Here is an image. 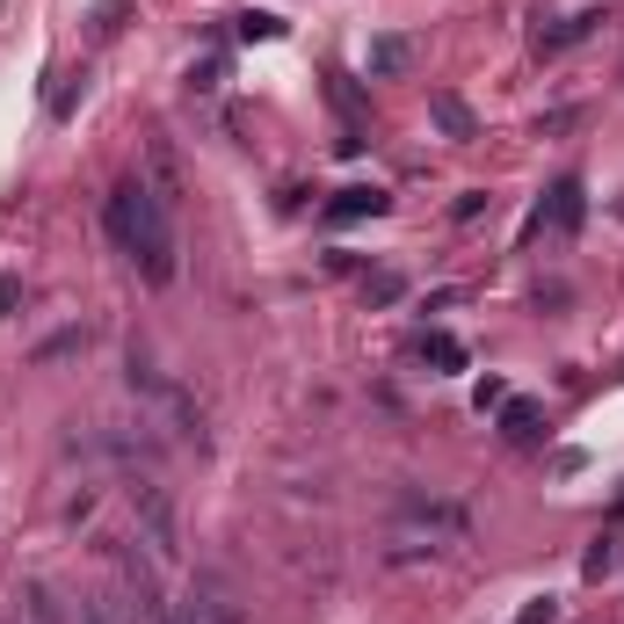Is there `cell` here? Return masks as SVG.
Instances as JSON below:
<instances>
[{
    "label": "cell",
    "instance_id": "1",
    "mask_svg": "<svg viewBox=\"0 0 624 624\" xmlns=\"http://www.w3.org/2000/svg\"><path fill=\"white\" fill-rule=\"evenodd\" d=\"M103 226H109V240H117L123 255L139 261L146 283H174V218L153 196V182H139V174L117 182L109 204H103Z\"/></svg>",
    "mask_w": 624,
    "mask_h": 624
},
{
    "label": "cell",
    "instance_id": "2",
    "mask_svg": "<svg viewBox=\"0 0 624 624\" xmlns=\"http://www.w3.org/2000/svg\"><path fill=\"white\" fill-rule=\"evenodd\" d=\"M131 516H139V530H146V545H153V559H174V552H182L174 508H168V494H160L153 480H139V486H131Z\"/></svg>",
    "mask_w": 624,
    "mask_h": 624
},
{
    "label": "cell",
    "instance_id": "3",
    "mask_svg": "<svg viewBox=\"0 0 624 624\" xmlns=\"http://www.w3.org/2000/svg\"><path fill=\"white\" fill-rule=\"evenodd\" d=\"M174 624H247V610H240V595H233L218 573H196L190 595H182V617H174Z\"/></svg>",
    "mask_w": 624,
    "mask_h": 624
},
{
    "label": "cell",
    "instance_id": "4",
    "mask_svg": "<svg viewBox=\"0 0 624 624\" xmlns=\"http://www.w3.org/2000/svg\"><path fill=\"white\" fill-rule=\"evenodd\" d=\"M581 218H589V190H581V182H552V196H545V211H538V226H552L559 240H567V233H581Z\"/></svg>",
    "mask_w": 624,
    "mask_h": 624
},
{
    "label": "cell",
    "instance_id": "5",
    "mask_svg": "<svg viewBox=\"0 0 624 624\" xmlns=\"http://www.w3.org/2000/svg\"><path fill=\"white\" fill-rule=\"evenodd\" d=\"M429 117L443 123V131H451V139H480V123H472V109L458 103L451 87H435V95H429Z\"/></svg>",
    "mask_w": 624,
    "mask_h": 624
},
{
    "label": "cell",
    "instance_id": "6",
    "mask_svg": "<svg viewBox=\"0 0 624 624\" xmlns=\"http://www.w3.org/2000/svg\"><path fill=\"white\" fill-rule=\"evenodd\" d=\"M378 211H385V190H342L327 204V218H334V226H348V218H378Z\"/></svg>",
    "mask_w": 624,
    "mask_h": 624
},
{
    "label": "cell",
    "instance_id": "7",
    "mask_svg": "<svg viewBox=\"0 0 624 624\" xmlns=\"http://www.w3.org/2000/svg\"><path fill=\"white\" fill-rule=\"evenodd\" d=\"M407 58H415L407 52V36H378V44H370V73H399Z\"/></svg>",
    "mask_w": 624,
    "mask_h": 624
},
{
    "label": "cell",
    "instance_id": "8",
    "mask_svg": "<svg viewBox=\"0 0 624 624\" xmlns=\"http://www.w3.org/2000/svg\"><path fill=\"white\" fill-rule=\"evenodd\" d=\"M22 603H30V624H58V595L44 589V581H30V589H22Z\"/></svg>",
    "mask_w": 624,
    "mask_h": 624
},
{
    "label": "cell",
    "instance_id": "9",
    "mask_svg": "<svg viewBox=\"0 0 624 624\" xmlns=\"http://www.w3.org/2000/svg\"><path fill=\"white\" fill-rule=\"evenodd\" d=\"M421 356H435L443 370H465V348H458L451 334H429V342H421Z\"/></svg>",
    "mask_w": 624,
    "mask_h": 624
},
{
    "label": "cell",
    "instance_id": "10",
    "mask_svg": "<svg viewBox=\"0 0 624 624\" xmlns=\"http://www.w3.org/2000/svg\"><path fill=\"white\" fill-rule=\"evenodd\" d=\"M508 435H538V407H523V399H508Z\"/></svg>",
    "mask_w": 624,
    "mask_h": 624
},
{
    "label": "cell",
    "instance_id": "11",
    "mask_svg": "<svg viewBox=\"0 0 624 624\" xmlns=\"http://www.w3.org/2000/svg\"><path fill=\"white\" fill-rule=\"evenodd\" d=\"M123 30V0H103V8H95V36H117Z\"/></svg>",
    "mask_w": 624,
    "mask_h": 624
},
{
    "label": "cell",
    "instance_id": "12",
    "mask_svg": "<svg viewBox=\"0 0 624 624\" xmlns=\"http://www.w3.org/2000/svg\"><path fill=\"white\" fill-rule=\"evenodd\" d=\"M399 291H407V283H399V277H370V298H378V305H392Z\"/></svg>",
    "mask_w": 624,
    "mask_h": 624
},
{
    "label": "cell",
    "instance_id": "13",
    "mask_svg": "<svg viewBox=\"0 0 624 624\" xmlns=\"http://www.w3.org/2000/svg\"><path fill=\"white\" fill-rule=\"evenodd\" d=\"M523 624H559V603H552V595H545V603H530V610H523Z\"/></svg>",
    "mask_w": 624,
    "mask_h": 624
},
{
    "label": "cell",
    "instance_id": "14",
    "mask_svg": "<svg viewBox=\"0 0 624 624\" xmlns=\"http://www.w3.org/2000/svg\"><path fill=\"white\" fill-rule=\"evenodd\" d=\"M240 36H277V15H240Z\"/></svg>",
    "mask_w": 624,
    "mask_h": 624
}]
</instances>
